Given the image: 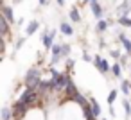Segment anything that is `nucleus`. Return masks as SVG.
<instances>
[{"mask_svg":"<svg viewBox=\"0 0 131 120\" xmlns=\"http://www.w3.org/2000/svg\"><path fill=\"white\" fill-rule=\"evenodd\" d=\"M22 45H24V40H18V43H16V49H20Z\"/></svg>","mask_w":131,"mask_h":120,"instance_id":"29","label":"nucleus"},{"mask_svg":"<svg viewBox=\"0 0 131 120\" xmlns=\"http://www.w3.org/2000/svg\"><path fill=\"white\" fill-rule=\"evenodd\" d=\"M40 4H41V6H45V4H47V0H40Z\"/></svg>","mask_w":131,"mask_h":120,"instance_id":"31","label":"nucleus"},{"mask_svg":"<svg viewBox=\"0 0 131 120\" xmlns=\"http://www.w3.org/2000/svg\"><path fill=\"white\" fill-rule=\"evenodd\" d=\"M118 23H120V25H129V27H131V20H129L127 16H120V18H118Z\"/></svg>","mask_w":131,"mask_h":120,"instance_id":"24","label":"nucleus"},{"mask_svg":"<svg viewBox=\"0 0 131 120\" xmlns=\"http://www.w3.org/2000/svg\"><path fill=\"white\" fill-rule=\"evenodd\" d=\"M74 100H75L77 104H81V106H86V104H88V102H86V99H84L81 93H75V95H74Z\"/></svg>","mask_w":131,"mask_h":120,"instance_id":"17","label":"nucleus"},{"mask_svg":"<svg viewBox=\"0 0 131 120\" xmlns=\"http://www.w3.org/2000/svg\"><path fill=\"white\" fill-rule=\"evenodd\" d=\"M84 107V116H86V120H95V113H93V109H92V104L88 102L86 106H83Z\"/></svg>","mask_w":131,"mask_h":120,"instance_id":"6","label":"nucleus"},{"mask_svg":"<svg viewBox=\"0 0 131 120\" xmlns=\"http://www.w3.org/2000/svg\"><path fill=\"white\" fill-rule=\"evenodd\" d=\"M9 20L6 18V16H0V25H2V34L4 36H7V32H9V23H7Z\"/></svg>","mask_w":131,"mask_h":120,"instance_id":"9","label":"nucleus"},{"mask_svg":"<svg viewBox=\"0 0 131 120\" xmlns=\"http://www.w3.org/2000/svg\"><path fill=\"white\" fill-rule=\"evenodd\" d=\"M58 4H59V6H63V4H65V0H58Z\"/></svg>","mask_w":131,"mask_h":120,"instance_id":"32","label":"nucleus"},{"mask_svg":"<svg viewBox=\"0 0 131 120\" xmlns=\"http://www.w3.org/2000/svg\"><path fill=\"white\" fill-rule=\"evenodd\" d=\"M83 59H84V61H93V59H92V57H90V56H88L86 52H84V56H83Z\"/></svg>","mask_w":131,"mask_h":120,"instance_id":"27","label":"nucleus"},{"mask_svg":"<svg viewBox=\"0 0 131 120\" xmlns=\"http://www.w3.org/2000/svg\"><path fill=\"white\" fill-rule=\"evenodd\" d=\"M115 99H117V91L113 90V91H110V95H108V104L111 106V104L115 102Z\"/></svg>","mask_w":131,"mask_h":120,"instance_id":"23","label":"nucleus"},{"mask_svg":"<svg viewBox=\"0 0 131 120\" xmlns=\"http://www.w3.org/2000/svg\"><path fill=\"white\" fill-rule=\"evenodd\" d=\"M40 72L36 70V68H32V70H29L27 72V75H25V84L27 86H31V88H38V84H40Z\"/></svg>","mask_w":131,"mask_h":120,"instance_id":"1","label":"nucleus"},{"mask_svg":"<svg viewBox=\"0 0 131 120\" xmlns=\"http://www.w3.org/2000/svg\"><path fill=\"white\" fill-rule=\"evenodd\" d=\"M111 56H113V57H118V56H120V54H118V52H117V50H111Z\"/></svg>","mask_w":131,"mask_h":120,"instance_id":"30","label":"nucleus"},{"mask_svg":"<svg viewBox=\"0 0 131 120\" xmlns=\"http://www.w3.org/2000/svg\"><path fill=\"white\" fill-rule=\"evenodd\" d=\"M110 115H111V116H115V109H113V104L110 106Z\"/></svg>","mask_w":131,"mask_h":120,"instance_id":"28","label":"nucleus"},{"mask_svg":"<svg viewBox=\"0 0 131 120\" xmlns=\"http://www.w3.org/2000/svg\"><path fill=\"white\" fill-rule=\"evenodd\" d=\"M90 7H92V13L101 20V16H102V9H101V6H99L97 0H90Z\"/></svg>","mask_w":131,"mask_h":120,"instance_id":"5","label":"nucleus"},{"mask_svg":"<svg viewBox=\"0 0 131 120\" xmlns=\"http://www.w3.org/2000/svg\"><path fill=\"white\" fill-rule=\"evenodd\" d=\"M16 2H20V0H16Z\"/></svg>","mask_w":131,"mask_h":120,"instance_id":"34","label":"nucleus"},{"mask_svg":"<svg viewBox=\"0 0 131 120\" xmlns=\"http://www.w3.org/2000/svg\"><path fill=\"white\" fill-rule=\"evenodd\" d=\"M49 88H54V82L52 81H40V84H38V90L40 91H47Z\"/></svg>","mask_w":131,"mask_h":120,"instance_id":"8","label":"nucleus"},{"mask_svg":"<svg viewBox=\"0 0 131 120\" xmlns=\"http://www.w3.org/2000/svg\"><path fill=\"white\" fill-rule=\"evenodd\" d=\"M118 9H120V13H126V11H129V9H131V0H126V2H124V4H122Z\"/></svg>","mask_w":131,"mask_h":120,"instance_id":"20","label":"nucleus"},{"mask_svg":"<svg viewBox=\"0 0 131 120\" xmlns=\"http://www.w3.org/2000/svg\"><path fill=\"white\" fill-rule=\"evenodd\" d=\"M106 29H108V22H106V20H99V23H97V31L102 32V31H106Z\"/></svg>","mask_w":131,"mask_h":120,"instance_id":"19","label":"nucleus"},{"mask_svg":"<svg viewBox=\"0 0 131 120\" xmlns=\"http://www.w3.org/2000/svg\"><path fill=\"white\" fill-rule=\"evenodd\" d=\"M38 27H40V22H36V20H32V22H31V23L27 25V31H25V32H27V34L31 36V34H34V32L38 31Z\"/></svg>","mask_w":131,"mask_h":120,"instance_id":"7","label":"nucleus"},{"mask_svg":"<svg viewBox=\"0 0 131 120\" xmlns=\"http://www.w3.org/2000/svg\"><path fill=\"white\" fill-rule=\"evenodd\" d=\"M11 116H15V111H11L9 107H2V120H11Z\"/></svg>","mask_w":131,"mask_h":120,"instance_id":"12","label":"nucleus"},{"mask_svg":"<svg viewBox=\"0 0 131 120\" xmlns=\"http://www.w3.org/2000/svg\"><path fill=\"white\" fill-rule=\"evenodd\" d=\"M61 32H63V34H67V36H72L74 29H72V27H70L67 22H63V23H61Z\"/></svg>","mask_w":131,"mask_h":120,"instance_id":"13","label":"nucleus"},{"mask_svg":"<svg viewBox=\"0 0 131 120\" xmlns=\"http://www.w3.org/2000/svg\"><path fill=\"white\" fill-rule=\"evenodd\" d=\"M129 90H131L129 81H122V93H124V95H127V93H129Z\"/></svg>","mask_w":131,"mask_h":120,"instance_id":"22","label":"nucleus"},{"mask_svg":"<svg viewBox=\"0 0 131 120\" xmlns=\"http://www.w3.org/2000/svg\"><path fill=\"white\" fill-rule=\"evenodd\" d=\"M120 41H122V45H124V49H126L127 52H131V41H129V40H127L126 36H122V34H120Z\"/></svg>","mask_w":131,"mask_h":120,"instance_id":"18","label":"nucleus"},{"mask_svg":"<svg viewBox=\"0 0 131 120\" xmlns=\"http://www.w3.org/2000/svg\"><path fill=\"white\" fill-rule=\"evenodd\" d=\"M36 100V93H34V88H31V86H27V90L22 93V97H20V102L22 104H25V106H29L31 102H34Z\"/></svg>","mask_w":131,"mask_h":120,"instance_id":"2","label":"nucleus"},{"mask_svg":"<svg viewBox=\"0 0 131 120\" xmlns=\"http://www.w3.org/2000/svg\"><path fill=\"white\" fill-rule=\"evenodd\" d=\"M2 13H4V16L9 20V22H15V16H13V9L9 7V6H4L2 7Z\"/></svg>","mask_w":131,"mask_h":120,"instance_id":"10","label":"nucleus"},{"mask_svg":"<svg viewBox=\"0 0 131 120\" xmlns=\"http://www.w3.org/2000/svg\"><path fill=\"white\" fill-rule=\"evenodd\" d=\"M54 36H56V31H50L49 34H45V32H41V40H43V45L47 47V49H52V41H54Z\"/></svg>","mask_w":131,"mask_h":120,"instance_id":"4","label":"nucleus"},{"mask_svg":"<svg viewBox=\"0 0 131 120\" xmlns=\"http://www.w3.org/2000/svg\"><path fill=\"white\" fill-rule=\"evenodd\" d=\"M122 104H124V109H126V113H127V116H131V106H129V102H127V100H124Z\"/></svg>","mask_w":131,"mask_h":120,"instance_id":"25","label":"nucleus"},{"mask_svg":"<svg viewBox=\"0 0 131 120\" xmlns=\"http://www.w3.org/2000/svg\"><path fill=\"white\" fill-rule=\"evenodd\" d=\"M90 104H92V109H93V113H95V116H101V106L97 104V100H90Z\"/></svg>","mask_w":131,"mask_h":120,"instance_id":"16","label":"nucleus"},{"mask_svg":"<svg viewBox=\"0 0 131 120\" xmlns=\"http://www.w3.org/2000/svg\"><path fill=\"white\" fill-rule=\"evenodd\" d=\"M111 74H113L115 77H120V65H118V63H115V65L111 66Z\"/></svg>","mask_w":131,"mask_h":120,"instance_id":"21","label":"nucleus"},{"mask_svg":"<svg viewBox=\"0 0 131 120\" xmlns=\"http://www.w3.org/2000/svg\"><path fill=\"white\" fill-rule=\"evenodd\" d=\"M67 91H68V95L74 99V95L77 93V90H75V84L72 82V81H68V84H67Z\"/></svg>","mask_w":131,"mask_h":120,"instance_id":"14","label":"nucleus"},{"mask_svg":"<svg viewBox=\"0 0 131 120\" xmlns=\"http://www.w3.org/2000/svg\"><path fill=\"white\" fill-rule=\"evenodd\" d=\"M70 52V45H63V50H61V56H67Z\"/></svg>","mask_w":131,"mask_h":120,"instance_id":"26","label":"nucleus"},{"mask_svg":"<svg viewBox=\"0 0 131 120\" xmlns=\"http://www.w3.org/2000/svg\"><path fill=\"white\" fill-rule=\"evenodd\" d=\"M93 65H95V66H97V68H99L102 74H108V72L111 70V68H110V65H108V61H106V59H102L101 56L93 57Z\"/></svg>","mask_w":131,"mask_h":120,"instance_id":"3","label":"nucleus"},{"mask_svg":"<svg viewBox=\"0 0 131 120\" xmlns=\"http://www.w3.org/2000/svg\"><path fill=\"white\" fill-rule=\"evenodd\" d=\"M70 18H72V22H81V16H79V11H77L75 7H72V9H70Z\"/></svg>","mask_w":131,"mask_h":120,"instance_id":"15","label":"nucleus"},{"mask_svg":"<svg viewBox=\"0 0 131 120\" xmlns=\"http://www.w3.org/2000/svg\"><path fill=\"white\" fill-rule=\"evenodd\" d=\"M50 50H52V57H58V59H59V57H61V50H63V45H58V43H54Z\"/></svg>","mask_w":131,"mask_h":120,"instance_id":"11","label":"nucleus"},{"mask_svg":"<svg viewBox=\"0 0 131 120\" xmlns=\"http://www.w3.org/2000/svg\"><path fill=\"white\" fill-rule=\"evenodd\" d=\"M86 2H90V0H84V4H86Z\"/></svg>","mask_w":131,"mask_h":120,"instance_id":"33","label":"nucleus"}]
</instances>
